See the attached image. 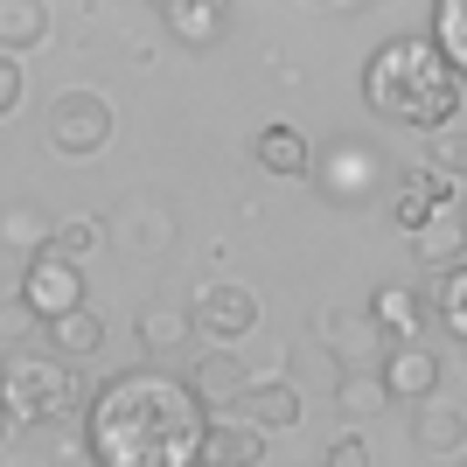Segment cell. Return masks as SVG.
Wrapping results in <instances>:
<instances>
[{"label": "cell", "instance_id": "1", "mask_svg": "<svg viewBox=\"0 0 467 467\" xmlns=\"http://www.w3.org/2000/svg\"><path fill=\"white\" fill-rule=\"evenodd\" d=\"M202 405L168 370H119L84 405V453L98 467H202Z\"/></svg>", "mask_w": 467, "mask_h": 467}, {"label": "cell", "instance_id": "2", "mask_svg": "<svg viewBox=\"0 0 467 467\" xmlns=\"http://www.w3.org/2000/svg\"><path fill=\"white\" fill-rule=\"evenodd\" d=\"M363 105L390 126H411V133H447L461 112V70L426 36H390L363 63Z\"/></svg>", "mask_w": 467, "mask_h": 467}, {"label": "cell", "instance_id": "3", "mask_svg": "<svg viewBox=\"0 0 467 467\" xmlns=\"http://www.w3.org/2000/svg\"><path fill=\"white\" fill-rule=\"evenodd\" d=\"M70 363H57L49 349H7L0 356V426H49L70 405Z\"/></svg>", "mask_w": 467, "mask_h": 467}, {"label": "cell", "instance_id": "4", "mask_svg": "<svg viewBox=\"0 0 467 467\" xmlns=\"http://www.w3.org/2000/svg\"><path fill=\"white\" fill-rule=\"evenodd\" d=\"M84 307V265H63V258L36 252L28 265H21V314L28 321H63V314H78Z\"/></svg>", "mask_w": 467, "mask_h": 467}, {"label": "cell", "instance_id": "5", "mask_svg": "<svg viewBox=\"0 0 467 467\" xmlns=\"http://www.w3.org/2000/svg\"><path fill=\"white\" fill-rule=\"evenodd\" d=\"M314 182H321L328 202H370L384 189V154H377L370 140H335L328 154H321V168H314Z\"/></svg>", "mask_w": 467, "mask_h": 467}, {"label": "cell", "instance_id": "6", "mask_svg": "<svg viewBox=\"0 0 467 467\" xmlns=\"http://www.w3.org/2000/svg\"><path fill=\"white\" fill-rule=\"evenodd\" d=\"M112 140V105L98 91H57V105H49V147L57 154H98Z\"/></svg>", "mask_w": 467, "mask_h": 467}, {"label": "cell", "instance_id": "7", "mask_svg": "<svg viewBox=\"0 0 467 467\" xmlns=\"http://www.w3.org/2000/svg\"><path fill=\"white\" fill-rule=\"evenodd\" d=\"M189 328L210 335V342H244V335L258 328V293L237 286V279H210L189 307Z\"/></svg>", "mask_w": 467, "mask_h": 467}, {"label": "cell", "instance_id": "8", "mask_svg": "<svg viewBox=\"0 0 467 467\" xmlns=\"http://www.w3.org/2000/svg\"><path fill=\"white\" fill-rule=\"evenodd\" d=\"M377 384H384V398H411V405H426V398H440V356L419 349V342H398V349L384 356Z\"/></svg>", "mask_w": 467, "mask_h": 467}, {"label": "cell", "instance_id": "9", "mask_svg": "<svg viewBox=\"0 0 467 467\" xmlns=\"http://www.w3.org/2000/svg\"><path fill=\"white\" fill-rule=\"evenodd\" d=\"M244 384H252V377H244V363H237L231 349H210V356L189 370V398L202 405V419H210V411H223V405H237V398H244Z\"/></svg>", "mask_w": 467, "mask_h": 467}, {"label": "cell", "instance_id": "10", "mask_svg": "<svg viewBox=\"0 0 467 467\" xmlns=\"http://www.w3.org/2000/svg\"><path fill=\"white\" fill-rule=\"evenodd\" d=\"M467 252V223H461V202H447V210H432L419 231H411V258H426L432 273H453Z\"/></svg>", "mask_w": 467, "mask_h": 467}, {"label": "cell", "instance_id": "11", "mask_svg": "<svg viewBox=\"0 0 467 467\" xmlns=\"http://www.w3.org/2000/svg\"><path fill=\"white\" fill-rule=\"evenodd\" d=\"M244 426L252 432H286L300 426V390L286 384V377H258V384H244Z\"/></svg>", "mask_w": 467, "mask_h": 467}, {"label": "cell", "instance_id": "12", "mask_svg": "<svg viewBox=\"0 0 467 467\" xmlns=\"http://www.w3.org/2000/svg\"><path fill=\"white\" fill-rule=\"evenodd\" d=\"M258 461H265V432H252L244 419L202 426V467H258Z\"/></svg>", "mask_w": 467, "mask_h": 467}, {"label": "cell", "instance_id": "13", "mask_svg": "<svg viewBox=\"0 0 467 467\" xmlns=\"http://www.w3.org/2000/svg\"><path fill=\"white\" fill-rule=\"evenodd\" d=\"M112 237L126 244V252H168L175 244V223H168V202H154V195H140V202H126L112 223Z\"/></svg>", "mask_w": 467, "mask_h": 467}, {"label": "cell", "instance_id": "14", "mask_svg": "<svg viewBox=\"0 0 467 467\" xmlns=\"http://www.w3.org/2000/svg\"><path fill=\"white\" fill-rule=\"evenodd\" d=\"M161 28L175 42H189V49H210V42L231 28V15H223L216 0H161Z\"/></svg>", "mask_w": 467, "mask_h": 467}, {"label": "cell", "instance_id": "15", "mask_svg": "<svg viewBox=\"0 0 467 467\" xmlns=\"http://www.w3.org/2000/svg\"><path fill=\"white\" fill-rule=\"evenodd\" d=\"M252 161L265 168V175H314V147H307L300 126H258Z\"/></svg>", "mask_w": 467, "mask_h": 467}, {"label": "cell", "instance_id": "16", "mask_svg": "<svg viewBox=\"0 0 467 467\" xmlns=\"http://www.w3.org/2000/svg\"><path fill=\"white\" fill-rule=\"evenodd\" d=\"M411 440L426 453H461L467 447V411L447 405V398H426V405L411 411Z\"/></svg>", "mask_w": 467, "mask_h": 467}, {"label": "cell", "instance_id": "17", "mask_svg": "<svg viewBox=\"0 0 467 467\" xmlns=\"http://www.w3.org/2000/svg\"><path fill=\"white\" fill-rule=\"evenodd\" d=\"M49 223H57V216L42 210V202H28V195H21V202H7V210H0V252H7V258L49 252Z\"/></svg>", "mask_w": 467, "mask_h": 467}, {"label": "cell", "instance_id": "18", "mask_svg": "<svg viewBox=\"0 0 467 467\" xmlns=\"http://www.w3.org/2000/svg\"><path fill=\"white\" fill-rule=\"evenodd\" d=\"M419 321H426V300H419V293H405V286H377V293H370V328L390 335V349H398V342H411V335H419Z\"/></svg>", "mask_w": 467, "mask_h": 467}, {"label": "cell", "instance_id": "19", "mask_svg": "<svg viewBox=\"0 0 467 467\" xmlns=\"http://www.w3.org/2000/svg\"><path fill=\"white\" fill-rule=\"evenodd\" d=\"M447 202H461V182H447V175H411L405 189H398V231H419L432 210H447Z\"/></svg>", "mask_w": 467, "mask_h": 467}, {"label": "cell", "instance_id": "20", "mask_svg": "<svg viewBox=\"0 0 467 467\" xmlns=\"http://www.w3.org/2000/svg\"><path fill=\"white\" fill-rule=\"evenodd\" d=\"M49 36V7L42 0H0V57H21Z\"/></svg>", "mask_w": 467, "mask_h": 467}, {"label": "cell", "instance_id": "21", "mask_svg": "<svg viewBox=\"0 0 467 467\" xmlns=\"http://www.w3.org/2000/svg\"><path fill=\"white\" fill-rule=\"evenodd\" d=\"M49 342H57V363H70V356H98L105 349V321H98L91 307H78V314H63V321H49Z\"/></svg>", "mask_w": 467, "mask_h": 467}, {"label": "cell", "instance_id": "22", "mask_svg": "<svg viewBox=\"0 0 467 467\" xmlns=\"http://www.w3.org/2000/svg\"><path fill=\"white\" fill-rule=\"evenodd\" d=\"M140 342H147L154 356L182 349V342H189V307H168V300H154V307H140Z\"/></svg>", "mask_w": 467, "mask_h": 467}, {"label": "cell", "instance_id": "23", "mask_svg": "<svg viewBox=\"0 0 467 467\" xmlns=\"http://www.w3.org/2000/svg\"><path fill=\"white\" fill-rule=\"evenodd\" d=\"M432 49H440L453 70H467V0H440V7H432Z\"/></svg>", "mask_w": 467, "mask_h": 467}, {"label": "cell", "instance_id": "24", "mask_svg": "<svg viewBox=\"0 0 467 467\" xmlns=\"http://www.w3.org/2000/svg\"><path fill=\"white\" fill-rule=\"evenodd\" d=\"M91 244H98V216H57L49 223V258H63V265H84Z\"/></svg>", "mask_w": 467, "mask_h": 467}, {"label": "cell", "instance_id": "25", "mask_svg": "<svg viewBox=\"0 0 467 467\" xmlns=\"http://www.w3.org/2000/svg\"><path fill=\"white\" fill-rule=\"evenodd\" d=\"M335 411H342V419H370V411H384V384L363 377V370H349L342 384H335Z\"/></svg>", "mask_w": 467, "mask_h": 467}, {"label": "cell", "instance_id": "26", "mask_svg": "<svg viewBox=\"0 0 467 467\" xmlns=\"http://www.w3.org/2000/svg\"><path fill=\"white\" fill-rule=\"evenodd\" d=\"M432 307H440V321H447V335H461V342H467V265H453V273H440V293H432Z\"/></svg>", "mask_w": 467, "mask_h": 467}, {"label": "cell", "instance_id": "27", "mask_svg": "<svg viewBox=\"0 0 467 467\" xmlns=\"http://www.w3.org/2000/svg\"><path fill=\"white\" fill-rule=\"evenodd\" d=\"M21 91H28V78H21V57H0V119L21 112Z\"/></svg>", "mask_w": 467, "mask_h": 467}, {"label": "cell", "instance_id": "28", "mask_svg": "<svg viewBox=\"0 0 467 467\" xmlns=\"http://www.w3.org/2000/svg\"><path fill=\"white\" fill-rule=\"evenodd\" d=\"M321 467H370V447H363V432H342V440L328 447V461H321Z\"/></svg>", "mask_w": 467, "mask_h": 467}, {"label": "cell", "instance_id": "29", "mask_svg": "<svg viewBox=\"0 0 467 467\" xmlns=\"http://www.w3.org/2000/svg\"><path fill=\"white\" fill-rule=\"evenodd\" d=\"M15 300H21V258L0 252V307H15Z\"/></svg>", "mask_w": 467, "mask_h": 467}]
</instances>
